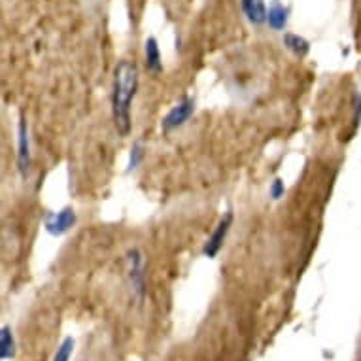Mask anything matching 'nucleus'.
Instances as JSON below:
<instances>
[{
  "label": "nucleus",
  "instance_id": "nucleus-1",
  "mask_svg": "<svg viewBox=\"0 0 361 361\" xmlns=\"http://www.w3.org/2000/svg\"><path fill=\"white\" fill-rule=\"evenodd\" d=\"M139 67L131 61H121L115 67L114 87H112V117L115 131L121 137L131 132L132 100L139 91Z\"/></svg>",
  "mask_w": 361,
  "mask_h": 361
},
{
  "label": "nucleus",
  "instance_id": "nucleus-2",
  "mask_svg": "<svg viewBox=\"0 0 361 361\" xmlns=\"http://www.w3.org/2000/svg\"><path fill=\"white\" fill-rule=\"evenodd\" d=\"M127 272L131 280L132 292L139 299H144L146 293V267H144V254L139 248H131L127 252Z\"/></svg>",
  "mask_w": 361,
  "mask_h": 361
},
{
  "label": "nucleus",
  "instance_id": "nucleus-3",
  "mask_svg": "<svg viewBox=\"0 0 361 361\" xmlns=\"http://www.w3.org/2000/svg\"><path fill=\"white\" fill-rule=\"evenodd\" d=\"M193 112H195V99L191 97H184V99L176 102L174 106L170 108L169 114L163 117L161 129L165 135L176 131L180 127H184L189 119H191Z\"/></svg>",
  "mask_w": 361,
  "mask_h": 361
},
{
  "label": "nucleus",
  "instance_id": "nucleus-4",
  "mask_svg": "<svg viewBox=\"0 0 361 361\" xmlns=\"http://www.w3.org/2000/svg\"><path fill=\"white\" fill-rule=\"evenodd\" d=\"M233 220H235V216H233L231 210L222 216V220L218 222V225H216L214 231H212V235L208 237L205 246H202V255L214 259L216 255L222 252L223 244H225V240H227V235H229L231 227H233Z\"/></svg>",
  "mask_w": 361,
  "mask_h": 361
},
{
  "label": "nucleus",
  "instance_id": "nucleus-5",
  "mask_svg": "<svg viewBox=\"0 0 361 361\" xmlns=\"http://www.w3.org/2000/svg\"><path fill=\"white\" fill-rule=\"evenodd\" d=\"M78 222V216L74 208L67 207L55 212V214H47L44 220V229L51 235V237H62L67 235Z\"/></svg>",
  "mask_w": 361,
  "mask_h": 361
},
{
  "label": "nucleus",
  "instance_id": "nucleus-6",
  "mask_svg": "<svg viewBox=\"0 0 361 361\" xmlns=\"http://www.w3.org/2000/svg\"><path fill=\"white\" fill-rule=\"evenodd\" d=\"M31 169V137H29V125L25 117L19 119L17 125V170L23 178H27Z\"/></svg>",
  "mask_w": 361,
  "mask_h": 361
},
{
  "label": "nucleus",
  "instance_id": "nucleus-7",
  "mask_svg": "<svg viewBox=\"0 0 361 361\" xmlns=\"http://www.w3.org/2000/svg\"><path fill=\"white\" fill-rule=\"evenodd\" d=\"M240 8L250 25L261 27L267 23V6L263 0H240Z\"/></svg>",
  "mask_w": 361,
  "mask_h": 361
},
{
  "label": "nucleus",
  "instance_id": "nucleus-8",
  "mask_svg": "<svg viewBox=\"0 0 361 361\" xmlns=\"http://www.w3.org/2000/svg\"><path fill=\"white\" fill-rule=\"evenodd\" d=\"M288 21H290V8L284 6L280 0H272L267 10V25L272 31L280 32L288 27Z\"/></svg>",
  "mask_w": 361,
  "mask_h": 361
},
{
  "label": "nucleus",
  "instance_id": "nucleus-9",
  "mask_svg": "<svg viewBox=\"0 0 361 361\" xmlns=\"http://www.w3.org/2000/svg\"><path fill=\"white\" fill-rule=\"evenodd\" d=\"M144 57H146V69L152 74H159L163 70L161 49H159V44L154 36H150L144 44Z\"/></svg>",
  "mask_w": 361,
  "mask_h": 361
},
{
  "label": "nucleus",
  "instance_id": "nucleus-10",
  "mask_svg": "<svg viewBox=\"0 0 361 361\" xmlns=\"http://www.w3.org/2000/svg\"><path fill=\"white\" fill-rule=\"evenodd\" d=\"M282 42H284L286 49H290L295 57H305V55H308V51H310L308 40L299 36V34H295V32H286Z\"/></svg>",
  "mask_w": 361,
  "mask_h": 361
},
{
  "label": "nucleus",
  "instance_id": "nucleus-11",
  "mask_svg": "<svg viewBox=\"0 0 361 361\" xmlns=\"http://www.w3.org/2000/svg\"><path fill=\"white\" fill-rule=\"evenodd\" d=\"M16 356V338L12 333V327L4 325L0 333V358L2 360H12Z\"/></svg>",
  "mask_w": 361,
  "mask_h": 361
},
{
  "label": "nucleus",
  "instance_id": "nucleus-12",
  "mask_svg": "<svg viewBox=\"0 0 361 361\" xmlns=\"http://www.w3.org/2000/svg\"><path fill=\"white\" fill-rule=\"evenodd\" d=\"M72 352H74V338L67 337L61 342V346L57 348V352H55L54 356V361H70Z\"/></svg>",
  "mask_w": 361,
  "mask_h": 361
},
{
  "label": "nucleus",
  "instance_id": "nucleus-13",
  "mask_svg": "<svg viewBox=\"0 0 361 361\" xmlns=\"http://www.w3.org/2000/svg\"><path fill=\"white\" fill-rule=\"evenodd\" d=\"M144 155H146V152H144V146L140 144V142H137L135 146L131 148V154H129V165H127V170L131 172V170H137L140 167V163L144 161Z\"/></svg>",
  "mask_w": 361,
  "mask_h": 361
},
{
  "label": "nucleus",
  "instance_id": "nucleus-14",
  "mask_svg": "<svg viewBox=\"0 0 361 361\" xmlns=\"http://www.w3.org/2000/svg\"><path fill=\"white\" fill-rule=\"evenodd\" d=\"M269 195L272 200H280L286 195V184L282 178H275L269 187Z\"/></svg>",
  "mask_w": 361,
  "mask_h": 361
},
{
  "label": "nucleus",
  "instance_id": "nucleus-15",
  "mask_svg": "<svg viewBox=\"0 0 361 361\" xmlns=\"http://www.w3.org/2000/svg\"><path fill=\"white\" fill-rule=\"evenodd\" d=\"M356 119H361V95L356 99Z\"/></svg>",
  "mask_w": 361,
  "mask_h": 361
}]
</instances>
